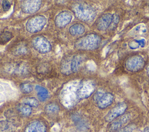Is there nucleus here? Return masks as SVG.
Instances as JSON below:
<instances>
[{"label":"nucleus","instance_id":"1a4fd4ad","mask_svg":"<svg viewBox=\"0 0 149 132\" xmlns=\"http://www.w3.org/2000/svg\"><path fill=\"white\" fill-rule=\"evenodd\" d=\"M95 84L91 81H84L78 85V92L80 99L89 97L95 91Z\"/></svg>","mask_w":149,"mask_h":132},{"label":"nucleus","instance_id":"20e7f679","mask_svg":"<svg viewBox=\"0 0 149 132\" xmlns=\"http://www.w3.org/2000/svg\"><path fill=\"white\" fill-rule=\"evenodd\" d=\"M145 60L144 58L139 54L129 56L125 62V67L129 72H138L144 67Z\"/></svg>","mask_w":149,"mask_h":132},{"label":"nucleus","instance_id":"9b49d317","mask_svg":"<svg viewBox=\"0 0 149 132\" xmlns=\"http://www.w3.org/2000/svg\"><path fill=\"white\" fill-rule=\"evenodd\" d=\"M113 20V15L106 13L102 15L97 20L96 27L99 31L107 30L111 25Z\"/></svg>","mask_w":149,"mask_h":132},{"label":"nucleus","instance_id":"ddd939ff","mask_svg":"<svg viewBox=\"0 0 149 132\" xmlns=\"http://www.w3.org/2000/svg\"><path fill=\"white\" fill-rule=\"evenodd\" d=\"M114 101L113 95L109 92H104L97 101V106L101 109H105L109 106Z\"/></svg>","mask_w":149,"mask_h":132},{"label":"nucleus","instance_id":"423d86ee","mask_svg":"<svg viewBox=\"0 0 149 132\" xmlns=\"http://www.w3.org/2000/svg\"><path fill=\"white\" fill-rule=\"evenodd\" d=\"M127 105L125 102H121L115 105L111 109L104 117V119L107 122H111L116 118L120 117L126 111Z\"/></svg>","mask_w":149,"mask_h":132},{"label":"nucleus","instance_id":"0eeeda50","mask_svg":"<svg viewBox=\"0 0 149 132\" xmlns=\"http://www.w3.org/2000/svg\"><path fill=\"white\" fill-rule=\"evenodd\" d=\"M31 42L33 48L41 53H48L50 52L52 49V46L49 41L42 35L33 38Z\"/></svg>","mask_w":149,"mask_h":132},{"label":"nucleus","instance_id":"4be33fe9","mask_svg":"<svg viewBox=\"0 0 149 132\" xmlns=\"http://www.w3.org/2000/svg\"><path fill=\"white\" fill-rule=\"evenodd\" d=\"M13 37L12 34L8 31H4L0 34V44H5Z\"/></svg>","mask_w":149,"mask_h":132},{"label":"nucleus","instance_id":"aec40b11","mask_svg":"<svg viewBox=\"0 0 149 132\" xmlns=\"http://www.w3.org/2000/svg\"><path fill=\"white\" fill-rule=\"evenodd\" d=\"M17 110L22 115L24 116H30L32 112L31 107L24 104H20L17 106Z\"/></svg>","mask_w":149,"mask_h":132},{"label":"nucleus","instance_id":"393cba45","mask_svg":"<svg viewBox=\"0 0 149 132\" xmlns=\"http://www.w3.org/2000/svg\"><path fill=\"white\" fill-rule=\"evenodd\" d=\"M136 127V126L134 123H130L126 125L123 127L118 130L115 132H133Z\"/></svg>","mask_w":149,"mask_h":132},{"label":"nucleus","instance_id":"7ed1b4c3","mask_svg":"<svg viewBox=\"0 0 149 132\" xmlns=\"http://www.w3.org/2000/svg\"><path fill=\"white\" fill-rule=\"evenodd\" d=\"M72 9L75 16L84 22L92 21L96 16L95 9L87 3H75L72 6Z\"/></svg>","mask_w":149,"mask_h":132},{"label":"nucleus","instance_id":"412c9836","mask_svg":"<svg viewBox=\"0 0 149 132\" xmlns=\"http://www.w3.org/2000/svg\"><path fill=\"white\" fill-rule=\"evenodd\" d=\"M22 103L27 105L31 108H37L39 105L38 101L34 97H26L22 100Z\"/></svg>","mask_w":149,"mask_h":132},{"label":"nucleus","instance_id":"6e6552de","mask_svg":"<svg viewBox=\"0 0 149 132\" xmlns=\"http://www.w3.org/2000/svg\"><path fill=\"white\" fill-rule=\"evenodd\" d=\"M132 115L130 113H125L120 117L110 122L108 126V130L109 132H115L121 128L125 126L131 119Z\"/></svg>","mask_w":149,"mask_h":132},{"label":"nucleus","instance_id":"f03ea898","mask_svg":"<svg viewBox=\"0 0 149 132\" xmlns=\"http://www.w3.org/2000/svg\"><path fill=\"white\" fill-rule=\"evenodd\" d=\"M78 85L72 84L65 88L61 94V103L68 108H70L77 104L80 101Z\"/></svg>","mask_w":149,"mask_h":132},{"label":"nucleus","instance_id":"9d476101","mask_svg":"<svg viewBox=\"0 0 149 132\" xmlns=\"http://www.w3.org/2000/svg\"><path fill=\"white\" fill-rule=\"evenodd\" d=\"M41 5V1H23L20 3V8L25 13H33L40 9Z\"/></svg>","mask_w":149,"mask_h":132},{"label":"nucleus","instance_id":"bb28decb","mask_svg":"<svg viewBox=\"0 0 149 132\" xmlns=\"http://www.w3.org/2000/svg\"><path fill=\"white\" fill-rule=\"evenodd\" d=\"M105 92L103 91L102 90H99L98 91H97L95 94L94 95V97H93V99L94 101L97 102V101L99 99V98L102 96V95Z\"/></svg>","mask_w":149,"mask_h":132},{"label":"nucleus","instance_id":"f257e3e1","mask_svg":"<svg viewBox=\"0 0 149 132\" xmlns=\"http://www.w3.org/2000/svg\"><path fill=\"white\" fill-rule=\"evenodd\" d=\"M101 42V37L91 33L79 38L74 43V47L78 50L92 51L97 49Z\"/></svg>","mask_w":149,"mask_h":132},{"label":"nucleus","instance_id":"5701e85b","mask_svg":"<svg viewBox=\"0 0 149 132\" xmlns=\"http://www.w3.org/2000/svg\"><path fill=\"white\" fill-rule=\"evenodd\" d=\"M12 129V124L9 122H1L0 123V132H10Z\"/></svg>","mask_w":149,"mask_h":132},{"label":"nucleus","instance_id":"a211bd4d","mask_svg":"<svg viewBox=\"0 0 149 132\" xmlns=\"http://www.w3.org/2000/svg\"><path fill=\"white\" fill-rule=\"evenodd\" d=\"M71 60L72 58H70L69 56H66L63 59V62L61 63V71L62 73L69 74L72 73Z\"/></svg>","mask_w":149,"mask_h":132},{"label":"nucleus","instance_id":"6ab92c4d","mask_svg":"<svg viewBox=\"0 0 149 132\" xmlns=\"http://www.w3.org/2000/svg\"><path fill=\"white\" fill-rule=\"evenodd\" d=\"M45 112L48 115H55L59 111V106L55 103H49L44 108Z\"/></svg>","mask_w":149,"mask_h":132},{"label":"nucleus","instance_id":"f3484780","mask_svg":"<svg viewBox=\"0 0 149 132\" xmlns=\"http://www.w3.org/2000/svg\"><path fill=\"white\" fill-rule=\"evenodd\" d=\"M35 90L37 91L38 98L40 101H45L48 98V91L44 87L37 85L35 87Z\"/></svg>","mask_w":149,"mask_h":132},{"label":"nucleus","instance_id":"a878e982","mask_svg":"<svg viewBox=\"0 0 149 132\" xmlns=\"http://www.w3.org/2000/svg\"><path fill=\"white\" fill-rule=\"evenodd\" d=\"M2 9L4 12H8L11 7V4L8 1H3L2 3Z\"/></svg>","mask_w":149,"mask_h":132},{"label":"nucleus","instance_id":"dca6fc26","mask_svg":"<svg viewBox=\"0 0 149 132\" xmlns=\"http://www.w3.org/2000/svg\"><path fill=\"white\" fill-rule=\"evenodd\" d=\"M69 31L72 35H81L85 31V27L81 23H76L70 27Z\"/></svg>","mask_w":149,"mask_h":132},{"label":"nucleus","instance_id":"b1692460","mask_svg":"<svg viewBox=\"0 0 149 132\" xmlns=\"http://www.w3.org/2000/svg\"><path fill=\"white\" fill-rule=\"evenodd\" d=\"M20 90L23 93L29 94L33 90L32 84L29 83H23L20 85Z\"/></svg>","mask_w":149,"mask_h":132},{"label":"nucleus","instance_id":"cd10ccee","mask_svg":"<svg viewBox=\"0 0 149 132\" xmlns=\"http://www.w3.org/2000/svg\"><path fill=\"white\" fill-rule=\"evenodd\" d=\"M146 71H147V73L149 75V63H148L147 66V68H146Z\"/></svg>","mask_w":149,"mask_h":132},{"label":"nucleus","instance_id":"f8f14e48","mask_svg":"<svg viewBox=\"0 0 149 132\" xmlns=\"http://www.w3.org/2000/svg\"><path fill=\"white\" fill-rule=\"evenodd\" d=\"M72 15L68 11H62L58 13L55 19V25L60 28L64 27L70 23Z\"/></svg>","mask_w":149,"mask_h":132},{"label":"nucleus","instance_id":"39448f33","mask_svg":"<svg viewBox=\"0 0 149 132\" xmlns=\"http://www.w3.org/2000/svg\"><path fill=\"white\" fill-rule=\"evenodd\" d=\"M47 23V19L43 15H37L30 18L26 24V28L30 33L40 31Z\"/></svg>","mask_w":149,"mask_h":132},{"label":"nucleus","instance_id":"c85d7f7f","mask_svg":"<svg viewBox=\"0 0 149 132\" xmlns=\"http://www.w3.org/2000/svg\"><path fill=\"white\" fill-rule=\"evenodd\" d=\"M143 132H149V127L146 128V129L144 130Z\"/></svg>","mask_w":149,"mask_h":132},{"label":"nucleus","instance_id":"2eb2a0df","mask_svg":"<svg viewBox=\"0 0 149 132\" xmlns=\"http://www.w3.org/2000/svg\"><path fill=\"white\" fill-rule=\"evenodd\" d=\"M84 57L81 55H76L72 58L71 60V71L72 73L78 72L82 67L84 62Z\"/></svg>","mask_w":149,"mask_h":132},{"label":"nucleus","instance_id":"4468645a","mask_svg":"<svg viewBox=\"0 0 149 132\" xmlns=\"http://www.w3.org/2000/svg\"><path fill=\"white\" fill-rule=\"evenodd\" d=\"M47 127L41 121L36 120L29 123L25 127L24 132H46Z\"/></svg>","mask_w":149,"mask_h":132}]
</instances>
